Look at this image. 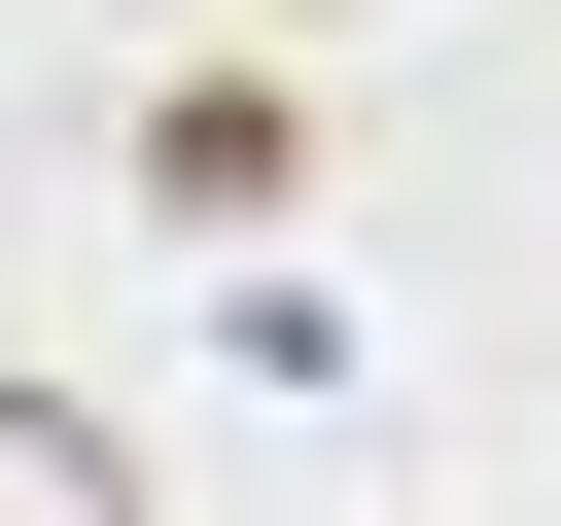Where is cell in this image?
I'll list each match as a JSON object with an SVG mask.
<instances>
[{
  "mask_svg": "<svg viewBox=\"0 0 561 526\" xmlns=\"http://www.w3.org/2000/svg\"><path fill=\"white\" fill-rule=\"evenodd\" d=\"M0 526H140V456H105L70 386H0Z\"/></svg>",
  "mask_w": 561,
  "mask_h": 526,
  "instance_id": "1",
  "label": "cell"
}]
</instances>
